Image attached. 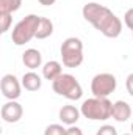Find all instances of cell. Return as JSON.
<instances>
[{
  "mask_svg": "<svg viewBox=\"0 0 133 135\" xmlns=\"http://www.w3.org/2000/svg\"><path fill=\"white\" fill-rule=\"evenodd\" d=\"M81 14L85 21H88L96 30H99L106 38H117L122 33V21L110 8L100 3L96 2L86 3L81 9Z\"/></svg>",
  "mask_w": 133,
  "mask_h": 135,
  "instance_id": "6da1fadb",
  "label": "cell"
},
{
  "mask_svg": "<svg viewBox=\"0 0 133 135\" xmlns=\"http://www.w3.org/2000/svg\"><path fill=\"white\" fill-rule=\"evenodd\" d=\"M41 22V16L38 14H28L24 19H21L11 33V39L16 46H25L27 42H30L33 38H36L38 33V27Z\"/></svg>",
  "mask_w": 133,
  "mask_h": 135,
  "instance_id": "7a4b0ae2",
  "label": "cell"
},
{
  "mask_svg": "<svg viewBox=\"0 0 133 135\" xmlns=\"http://www.w3.org/2000/svg\"><path fill=\"white\" fill-rule=\"evenodd\" d=\"M111 108H113V102L108 98H91L83 101L80 112L88 119L106 121L108 118H111Z\"/></svg>",
  "mask_w": 133,
  "mask_h": 135,
  "instance_id": "3957f363",
  "label": "cell"
},
{
  "mask_svg": "<svg viewBox=\"0 0 133 135\" xmlns=\"http://www.w3.org/2000/svg\"><path fill=\"white\" fill-rule=\"evenodd\" d=\"M52 88L57 94L69 101H78L83 96V88L72 74H61L57 80L52 82Z\"/></svg>",
  "mask_w": 133,
  "mask_h": 135,
  "instance_id": "277c9868",
  "label": "cell"
},
{
  "mask_svg": "<svg viewBox=\"0 0 133 135\" xmlns=\"http://www.w3.org/2000/svg\"><path fill=\"white\" fill-rule=\"evenodd\" d=\"M61 60L66 68H78L83 63V42L80 38L70 36L61 44Z\"/></svg>",
  "mask_w": 133,
  "mask_h": 135,
  "instance_id": "5b68a950",
  "label": "cell"
},
{
  "mask_svg": "<svg viewBox=\"0 0 133 135\" xmlns=\"http://www.w3.org/2000/svg\"><path fill=\"white\" fill-rule=\"evenodd\" d=\"M116 86L117 80L110 72H100L91 80V93L94 94V98H108L111 93H114Z\"/></svg>",
  "mask_w": 133,
  "mask_h": 135,
  "instance_id": "8992f818",
  "label": "cell"
},
{
  "mask_svg": "<svg viewBox=\"0 0 133 135\" xmlns=\"http://www.w3.org/2000/svg\"><path fill=\"white\" fill-rule=\"evenodd\" d=\"M0 90H2V94L8 101H16L21 98L22 82H19L17 77L13 74H5L0 80Z\"/></svg>",
  "mask_w": 133,
  "mask_h": 135,
  "instance_id": "52a82bcc",
  "label": "cell"
},
{
  "mask_svg": "<svg viewBox=\"0 0 133 135\" xmlns=\"http://www.w3.org/2000/svg\"><path fill=\"white\" fill-rule=\"evenodd\" d=\"M0 115H2V119L8 124H14L17 123L22 115H24V108L22 105L17 101H8L6 104L2 105V110H0Z\"/></svg>",
  "mask_w": 133,
  "mask_h": 135,
  "instance_id": "ba28073f",
  "label": "cell"
},
{
  "mask_svg": "<svg viewBox=\"0 0 133 135\" xmlns=\"http://www.w3.org/2000/svg\"><path fill=\"white\" fill-rule=\"evenodd\" d=\"M132 107L130 104L125 101H116L113 102V108H111V118L117 123H125L132 118Z\"/></svg>",
  "mask_w": 133,
  "mask_h": 135,
  "instance_id": "9c48e42d",
  "label": "cell"
},
{
  "mask_svg": "<svg viewBox=\"0 0 133 135\" xmlns=\"http://www.w3.org/2000/svg\"><path fill=\"white\" fill-rule=\"evenodd\" d=\"M80 115H81V112L75 105H63L60 108V113H58L60 121L63 124H67V126H74L80 119Z\"/></svg>",
  "mask_w": 133,
  "mask_h": 135,
  "instance_id": "30bf717a",
  "label": "cell"
},
{
  "mask_svg": "<svg viewBox=\"0 0 133 135\" xmlns=\"http://www.w3.org/2000/svg\"><path fill=\"white\" fill-rule=\"evenodd\" d=\"M22 63L30 71H34V69L41 68V65H42V55L38 49H27L22 54Z\"/></svg>",
  "mask_w": 133,
  "mask_h": 135,
  "instance_id": "8fae6325",
  "label": "cell"
},
{
  "mask_svg": "<svg viewBox=\"0 0 133 135\" xmlns=\"http://www.w3.org/2000/svg\"><path fill=\"white\" fill-rule=\"evenodd\" d=\"M61 74H63V66H61L60 61L52 60V61H47V63L42 66V77H44L45 80L53 82V80H57Z\"/></svg>",
  "mask_w": 133,
  "mask_h": 135,
  "instance_id": "7c38bea8",
  "label": "cell"
},
{
  "mask_svg": "<svg viewBox=\"0 0 133 135\" xmlns=\"http://www.w3.org/2000/svg\"><path fill=\"white\" fill-rule=\"evenodd\" d=\"M22 86L27 90V91H38L42 85V80L41 77L34 72V71H28L22 75Z\"/></svg>",
  "mask_w": 133,
  "mask_h": 135,
  "instance_id": "4fadbf2b",
  "label": "cell"
},
{
  "mask_svg": "<svg viewBox=\"0 0 133 135\" xmlns=\"http://www.w3.org/2000/svg\"><path fill=\"white\" fill-rule=\"evenodd\" d=\"M52 33H53V22H52L49 17H41L36 38H38V39H45V38L52 36Z\"/></svg>",
  "mask_w": 133,
  "mask_h": 135,
  "instance_id": "5bb4252c",
  "label": "cell"
},
{
  "mask_svg": "<svg viewBox=\"0 0 133 135\" xmlns=\"http://www.w3.org/2000/svg\"><path fill=\"white\" fill-rule=\"evenodd\" d=\"M22 6V0H0V14H13Z\"/></svg>",
  "mask_w": 133,
  "mask_h": 135,
  "instance_id": "9a60e30c",
  "label": "cell"
},
{
  "mask_svg": "<svg viewBox=\"0 0 133 135\" xmlns=\"http://www.w3.org/2000/svg\"><path fill=\"white\" fill-rule=\"evenodd\" d=\"M66 131L61 124H50L45 127L44 131V135H66Z\"/></svg>",
  "mask_w": 133,
  "mask_h": 135,
  "instance_id": "2e32d148",
  "label": "cell"
},
{
  "mask_svg": "<svg viewBox=\"0 0 133 135\" xmlns=\"http://www.w3.org/2000/svg\"><path fill=\"white\" fill-rule=\"evenodd\" d=\"M13 22L11 14H0V33H6Z\"/></svg>",
  "mask_w": 133,
  "mask_h": 135,
  "instance_id": "e0dca14e",
  "label": "cell"
},
{
  "mask_svg": "<svg viewBox=\"0 0 133 135\" xmlns=\"http://www.w3.org/2000/svg\"><path fill=\"white\" fill-rule=\"evenodd\" d=\"M96 135H117V131H116V127H114V126L105 124V126H102L99 131H97V134H96Z\"/></svg>",
  "mask_w": 133,
  "mask_h": 135,
  "instance_id": "ac0fdd59",
  "label": "cell"
},
{
  "mask_svg": "<svg viewBox=\"0 0 133 135\" xmlns=\"http://www.w3.org/2000/svg\"><path fill=\"white\" fill-rule=\"evenodd\" d=\"M124 22H125V25L133 32V8H130V9L125 11V14H124Z\"/></svg>",
  "mask_w": 133,
  "mask_h": 135,
  "instance_id": "d6986e66",
  "label": "cell"
},
{
  "mask_svg": "<svg viewBox=\"0 0 133 135\" xmlns=\"http://www.w3.org/2000/svg\"><path fill=\"white\" fill-rule=\"evenodd\" d=\"M125 86H127V91H129V94H130V96H133V72L127 75V80H125Z\"/></svg>",
  "mask_w": 133,
  "mask_h": 135,
  "instance_id": "ffe728a7",
  "label": "cell"
},
{
  "mask_svg": "<svg viewBox=\"0 0 133 135\" xmlns=\"http://www.w3.org/2000/svg\"><path fill=\"white\" fill-rule=\"evenodd\" d=\"M66 135H83V132H81L80 127H77V126H70V127L66 131Z\"/></svg>",
  "mask_w": 133,
  "mask_h": 135,
  "instance_id": "44dd1931",
  "label": "cell"
},
{
  "mask_svg": "<svg viewBox=\"0 0 133 135\" xmlns=\"http://www.w3.org/2000/svg\"><path fill=\"white\" fill-rule=\"evenodd\" d=\"M38 2H39L41 5H44V6H52L57 0H38Z\"/></svg>",
  "mask_w": 133,
  "mask_h": 135,
  "instance_id": "7402d4cb",
  "label": "cell"
},
{
  "mask_svg": "<svg viewBox=\"0 0 133 135\" xmlns=\"http://www.w3.org/2000/svg\"><path fill=\"white\" fill-rule=\"evenodd\" d=\"M132 134H133V123H132Z\"/></svg>",
  "mask_w": 133,
  "mask_h": 135,
  "instance_id": "603a6c76",
  "label": "cell"
},
{
  "mask_svg": "<svg viewBox=\"0 0 133 135\" xmlns=\"http://www.w3.org/2000/svg\"><path fill=\"white\" fill-rule=\"evenodd\" d=\"M124 135H133V134H124Z\"/></svg>",
  "mask_w": 133,
  "mask_h": 135,
  "instance_id": "cb8c5ba5",
  "label": "cell"
},
{
  "mask_svg": "<svg viewBox=\"0 0 133 135\" xmlns=\"http://www.w3.org/2000/svg\"><path fill=\"white\" fill-rule=\"evenodd\" d=\"M132 38H133V32H132Z\"/></svg>",
  "mask_w": 133,
  "mask_h": 135,
  "instance_id": "d4e9b609",
  "label": "cell"
}]
</instances>
